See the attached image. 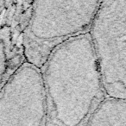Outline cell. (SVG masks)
<instances>
[{
    "label": "cell",
    "instance_id": "obj_1",
    "mask_svg": "<svg viewBox=\"0 0 126 126\" xmlns=\"http://www.w3.org/2000/svg\"><path fill=\"white\" fill-rule=\"evenodd\" d=\"M46 126H87L106 98L90 34L58 47L42 69Z\"/></svg>",
    "mask_w": 126,
    "mask_h": 126
},
{
    "label": "cell",
    "instance_id": "obj_2",
    "mask_svg": "<svg viewBox=\"0 0 126 126\" xmlns=\"http://www.w3.org/2000/svg\"><path fill=\"white\" fill-rule=\"evenodd\" d=\"M100 2H33L23 33L25 61L42 69L58 47L72 39L89 34Z\"/></svg>",
    "mask_w": 126,
    "mask_h": 126
},
{
    "label": "cell",
    "instance_id": "obj_3",
    "mask_svg": "<svg viewBox=\"0 0 126 126\" xmlns=\"http://www.w3.org/2000/svg\"><path fill=\"white\" fill-rule=\"evenodd\" d=\"M89 34L105 95L126 100V1H101Z\"/></svg>",
    "mask_w": 126,
    "mask_h": 126
},
{
    "label": "cell",
    "instance_id": "obj_4",
    "mask_svg": "<svg viewBox=\"0 0 126 126\" xmlns=\"http://www.w3.org/2000/svg\"><path fill=\"white\" fill-rule=\"evenodd\" d=\"M46 119L42 69L25 61L0 91V126H46Z\"/></svg>",
    "mask_w": 126,
    "mask_h": 126
},
{
    "label": "cell",
    "instance_id": "obj_5",
    "mask_svg": "<svg viewBox=\"0 0 126 126\" xmlns=\"http://www.w3.org/2000/svg\"><path fill=\"white\" fill-rule=\"evenodd\" d=\"M87 126H126V100L106 97L92 116Z\"/></svg>",
    "mask_w": 126,
    "mask_h": 126
},
{
    "label": "cell",
    "instance_id": "obj_6",
    "mask_svg": "<svg viewBox=\"0 0 126 126\" xmlns=\"http://www.w3.org/2000/svg\"><path fill=\"white\" fill-rule=\"evenodd\" d=\"M11 38L9 30L5 28L0 30V91L10 78L25 61L23 50L13 51L9 48L7 40Z\"/></svg>",
    "mask_w": 126,
    "mask_h": 126
}]
</instances>
